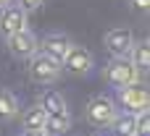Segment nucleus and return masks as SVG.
<instances>
[{
	"instance_id": "obj_2",
	"label": "nucleus",
	"mask_w": 150,
	"mask_h": 136,
	"mask_svg": "<svg viewBox=\"0 0 150 136\" xmlns=\"http://www.w3.org/2000/svg\"><path fill=\"white\" fill-rule=\"evenodd\" d=\"M103 79L119 89V86L142 84V71H140L129 58H113V60L103 68Z\"/></svg>"
},
{
	"instance_id": "obj_4",
	"label": "nucleus",
	"mask_w": 150,
	"mask_h": 136,
	"mask_svg": "<svg viewBox=\"0 0 150 136\" xmlns=\"http://www.w3.org/2000/svg\"><path fill=\"white\" fill-rule=\"evenodd\" d=\"M116 107H121L124 113H142V110H150V94L145 92V86L140 84H132V86H119V94H116Z\"/></svg>"
},
{
	"instance_id": "obj_18",
	"label": "nucleus",
	"mask_w": 150,
	"mask_h": 136,
	"mask_svg": "<svg viewBox=\"0 0 150 136\" xmlns=\"http://www.w3.org/2000/svg\"><path fill=\"white\" fill-rule=\"evenodd\" d=\"M129 5L137 13H150V0H129Z\"/></svg>"
},
{
	"instance_id": "obj_12",
	"label": "nucleus",
	"mask_w": 150,
	"mask_h": 136,
	"mask_svg": "<svg viewBox=\"0 0 150 136\" xmlns=\"http://www.w3.org/2000/svg\"><path fill=\"white\" fill-rule=\"evenodd\" d=\"M129 60L140 68V71H148L150 68V42L148 39H134L132 50H129Z\"/></svg>"
},
{
	"instance_id": "obj_20",
	"label": "nucleus",
	"mask_w": 150,
	"mask_h": 136,
	"mask_svg": "<svg viewBox=\"0 0 150 136\" xmlns=\"http://www.w3.org/2000/svg\"><path fill=\"white\" fill-rule=\"evenodd\" d=\"M13 0H0V8H5V5H11Z\"/></svg>"
},
{
	"instance_id": "obj_5",
	"label": "nucleus",
	"mask_w": 150,
	"mask_h": 136,
	"mask_svg": "<svg viewBox=\"0 0 150 136\" xmlns=\"http://www.w3.org/2000/svg\"><path fill=\"white\" fill-rule=\"evenodd\" d=\"M92 66H95L92 52H90L87 47H79V45H71L69 52H66L63 60H61V68H63L66 73H71V76H87V73L92 71Z\"/></svg>"
},
{
	"instance_id": "obj_7",
	"label": "nucleus",
	"mask_w": 150,
	"mask_h": 136,
	"mask_svg": "<svg viewBox=\"0 0 150 136\" xmlns=\"http://www.w3.org/2000/svg\"><path fill=\"white\" fill-rule=\"evenodd\" d=\"M21 29H29V13L16 3L0 8V37H11Z\"/></svg>"
},
{
	"instance_id": "obj_10",
	"label": "nucleus",
	"mask_w": 150,
	"mask_h": 136,
	"mask_svg": "<svg viewBox=\"0 0 150 136\" xmlns=\"http://www.w3.org/2000/svg\"><path fill=\"white\" fill-rule=\"evenodd\" d=\"M74 121H71V113L63 107V110H55V113H47V121H45V134L47 136H66L71 131Z\"/></svg>"
},
{
	"instance_id": "obj_16",
	"label": "nucleus",
	"mask_w": 150,
	"mask_h": 136,
	"mask_svg": "<svg viewBox=\"0 0 150 136\" xmlns=\"http://www.w3.org/2000/svg\"><path fill=\"white\" fill-rule=\"evenodd\" d=\"M134 136H150V110L134 115Z\"/></svg>"
},
{
	"instance_id": "obj_1",
	"label": "nucleus",
	"mask_w": 150,
	"mask_h": 136,
	"mask_svg": "<svg viewBox=\"0 0 150 136\" xmlns=\"http://www.w3.org/2000/svg\"><path fill=\"white\" fill-rule=\"evenodd\" d=\"M26 71H29V79H32L34 84H42V86L55 84V81L63 76L61 60H55V58H50V55H45V52H34V55L29 58Z\"/></svg>"
},
{
	"instance_id": "obj_14",
	"label": "nucleus",
	"mask_w": 150,
	"mask_h": 136,
	"mask_svg": "<svg viewBox=\"0 0 150 136\" xmlns=\"http://www.w3.org/2000/svg\"><path fill=\"white\" fill-rule=\"evenodd\" d=\"M45 121H47V113L40 105H34V107H29L24 113L21 126H24V131H45Z\"/></svg>"
},
{
	"instance_id": "obj_6",
	"label": "nucleus",
	"mask_w": 150,
	"mask_h": 136,
	"mask_svg": "<svg viewBox=\"0 0 150 136\" xmlns=\"http://www.w3.org/2000/svg\"><path fill=\"white\" fill-rule=\"evenodd\" d=\"M5 47H8V55L16 58V60H29L34 52H37V37L29 31V29H21L11 37H5Z\"/></svg>"
},
{
	"instance_id": "obj_19",
	"label": "nucleus",
	"mask_w": 150,
	"mask_h": 136,
	"mask_svg": "<svg viewBox=\"0 0 150 136\" xmlns=\"http://www.w3.org/2000/svg\"><path fill=\"white\" fill-rule=\"evenodd\" d=\"M21 136H47L45 131H21Z\"/></svg>"
},
{
	"instance_id": "obj_13",
	"label": "nucleus",
	"mask_w": 150,
	"mask_h": 136,
	"mask_svg": "<svg viewBox=\"0 0 150 136\" xmlns=\"http://www.w3.org/2000/svg\"><path fill=\"white\" fill-rule=\"evenodd\" d=\"M108 128L113 131V136H134V115L119 110L116 118L108 123Z\"/></svg>"
},
{
	"instance_id": "obj_15",
	"label": "nucleus",
	"mask_w": 150,
	"mask_h": 136,
	"mask_svg": "<svg viewBox=\"0 0 150 136\" xmlns=\"http://www.w3.org/2000/svg\"><path fill=\"white\" fill-rule=\"evenodd\" d=\"M45 113H55V110H63L66 107V97L58 92V89H45L40 94V102H37Z\"/></svg>"
},
{
	"instance_id": "obj_17",
	"label": "nucleus",
	"mask_w": 150,
	"mask_h": 136,
	"mask_svg": "<svg viewBox=\"0 0 150 136\" xmlns=\"http://www.w3.org/2000/svg\"><path fill=\"white\" fill-rule=\"evenodd\" d=\"M13 3H16V5H21L26 13H32V10H37V8H40L45 0H13Z\"/></svg>"
},
{
	"instance_id": "obj_9",
	"label": "nucleus",
	"mask_w": 150,
	"mask_h": 136,
	"mask_svg": "<svg viewBox=\"0 0 150 136\" xmlns=\"http://www.w3.org/2000/svg\"><path fill=\"white\" fill-rule=\"evenodd\" d=\"M71 45H74V42H71L69 34H63V31H50V34H45L42 39H37V52H45V55H50V58H55V60H63V55L69 52Z\"/></svg>"
},
{
	"instance_id": "obj_21",
	"label": "nucleus",
	"mask_w": 150,
	"mask_h": 136,
	"mask_svg": "<svg viewBox=\"0 0 150 136\" xmlns=\"http://www.w3.org/2000/svg\"><path fill=\"white\" fill-rule=\"evenodd\" d=\"M90 136H100V134H90Z\"/></svg>"
},
{
	"instance_id": "obj_8",
	"label": "nucleus",
	"mask_w": 150,
	"mask_h": 136,
	"mask_svg": "<svg viewBox=\"0 0 150 136\" xmlns=\"http://www.w3.org/2000/svg\"><path fill=\"white\" fill-rule=\"evenodd\" d=\"M103 45H105V50H108L113 58H129V50H132V45H134V34H132V29L119 26V29L105 31Z\"/></svg>"
},
{
	"instance_id": "obj_11",
	"label": "nucleus",
	"mask_w": 150,
	"mask_h": 136,
	"mask_svg": "<svg viewBox=\"0 0 150 136\" xmlns=\"http://www.w3.org/2000/svg\"><path fill=\"white\" fill-rule=\"evenodd\" d=\"M21 113V105L16 100V94L11 89H0V123H11L16 121Z\"/></svg>"
},
{
	"instance_id": "obj_3",
	"label": "nucleus",
	"mask_w": 150,
	"mask_h": 136,
	"mask_svg": "<svg viewBox=\"0 0 150 136\" xmlns=\"http://www.w3.org/2000/svg\"><path fill=\"white\" fill-rule=\"evenodd\" d=\"M116 113H119V107L108 94H95L84 107V121L95 128H108V123L116 118Z\"/></svg>"
}]
</instances>
